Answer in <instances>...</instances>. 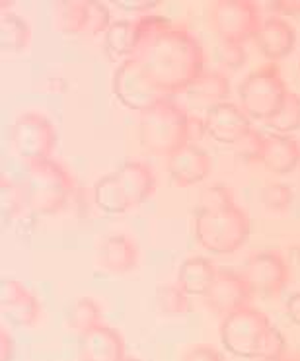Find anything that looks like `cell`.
Wrapping results in <instances>:
<instances>
[{
	"label": "cell",
	"instance_id": "6da1fadb",
	"mask_svg": "<svg viewBox=\"0 0 300 361\" xmlns=\"http://www.w3.org/2000/svg\"><path fill=\"white\" fill-rule=\"evenodd\" d=\"M142 39L133 59L141 63L152 85L166 96L185 92L205 71V51L185 25L158 16L139 18Z\"/></svg>",
	"mask_w": 300,
	"mask_h": 361
},
{
	"label": "cell",
	"instance_id": "7a4b0ae2",
	"mask_svg": "<svg viewBox=\"0 0 300 361\" xmlns=\"http://www.w3.org/2000/svg\"><path fill=\"white\" fill-rule=\"evenodd\" d=\"M250 236V217L223 184L207 188L195 215V238L213 254L236 252Z\"/></svg>",
	"mask_w": 300,
	"mask_h": 361
},
{
	"label": "cell",
	"instance_id": "3957f363",
	"mask_svg": "<svg viewBox=\"0 0 300 361\" xmlns=\"http://www.w3.org/2000/svg\"><path fill=\"white\" fill-rule=\"evenodd\" d=\"M220 342L226 352L244 360H273L287 352L283 334L251 305L223 319Z\"/></svg>",
	"mask_w": 300,
	"mask_h": 361
},
{
	"label": "cell",
	"instance_id": "277c9868",
	"mask_svg": "<svg viewBox=\"0 0 300 361\" xmlns=\"http://www.w3.org/2000/svg\"><path fill=\"white\" fill-rule=\"evenodd\" d=\"M192 116L170 98L160 100L139 118V139L144 151L170 159L192 143Z\"/></svg>",
	"mask_w": 300,
	"mask_h": 361
},
{
	"label": "cell",
	"instance_id": "5b68a950",
	"mask_svg": "<svg viewBox=\"0 0 300 361\" xmlns=\"http://www.w3.org/2000/svg\"><path fill=\"white\" fill-rule=\"evenodd\" d=\"M75 190V178L58 160L45 159L27 164L24 192L32 215H55L67 205Z\"/></svg>",
	"mask_w": 300,
	"mask_h": 361
},
{
	"label": "cell",
	"instance_id": "8992f818",
	"mask_svg": "<svg viewBox=\"0 0 300 361\" xmlns=\"http://www.w3.org/2000/svg\"><path fill=\"white\" fill-rule=\"evenodd\" d=\"M287 92L289 90L275 63H267L263 67L251 71L242 80V85L238 86V98L244 114L250 119L265 123L279 114Z\"/></svg>",
	"mask_w": 300,
	"mask_h": 361
},
{
	"label": "cell",
	"instance_id": "52a82bcc",
	"mask_svg": "<svg viewBox=\"0 0 300 361\" xmlns=\"http://www.w3.org/2000/svg\"><path fill=\"white\" fill-rule=\"evenodd\" d=\"M8 145L10 151L27 164L51 159V152L57 145V129L39 111H24L10 126Z\"/></svg>",
	"mask_w": 300,
	"mask_h": 361
},
{
	"label": "cell",
	"instance_id": "ba28073f",
	"mask_svg": "<svg viewBox=\"0 0 300 361\" xmlns=\"http://www.w3.org/2000/svg\"><path fill=\"white\" fill-rule=\"evenodd\" d=\"M208 22L220 39L234 43L256 37L263 24L254 0H215L208 4Z\"/></svg>",
	"mask_w": 300,
	"mask_h": 361
},
{
	"label": "cell",
	"instance_id": "9c48e42d",
	"mask_svg": "<svg viewBox=\"0 0 300 361\" xmlns=\"http://www.w3.org/2000/svg\"><path fill=\"white\" fill-rule=\"evenodd\" d=\"M111 90L127 109H135L141 114L168 98L166 94H162L152 85V80L142 71L141 63L133 57L117 65L111 78Z\"/></svg>",
	"mask_w": 300,
	"mask_h": 361
},
{
	"label": "cell",
	"instance_id": "30bf717a",
	"mask_svg": "<svg viewBox=\"0 0 300 361\" xmlns=\"http://www.w3.org/2000/svg\"><path fill=\"white\" fill-rule=\"evenodd\" d=\"M240 274L250 286L251 293L265 299H277L283 293L291 276L287 262L277 252L254 254L246 260V266Z\"/></svg>",
	"mask_w": 300,
	"mask_h": 361
},
{
	"label": "cell",
	"instance_id": "8fae6325",
	"mask_svg": "<svg viewBox=\"0 0 300 361\" xmlns=\"http://www.w3.org/2000/svg\"><path fill=\"white\" fill-rule=\"evenodd\" d=\"M0 312L10 324L30 328L42 314V302L22 281L14 277H4L0 281Z\"/></svg>",
	"mask_w": 300,
	"mask_h": 361
},
{
	"label": "cell",
	"instance_id": "7c38bea8",
	"mask_svg": "<svg viewBox=\"0 0 300 361\" xmlns=\"http://www.w3.org/2000/svg\"><path fill=\"white\" fill-rule=\"evenodd\" d=\"M251 297L254 293L242 274L232 269H218L217 279L205 297V301L211 311L226 319L228 314L240 311L242 307H248Z\"/></svg>",
	"mask_w": 300,
	"mask_h": 361
},
{
	"label": "cell",
	"instance_id": "4fadbf2b",
	"mask_svg": "<svg viewBox=\"0 0 300 361\" xmlns=\"http://www.w3.org/2000/svg\"><path fill=\"white\" fill-rule=\"evenodd\" d=\"M205 129L218 143L236 145L251 131L250 118L232 102H223L205 114Z\"/></svg>",
	"mask_w": 300,
	"mask_h": 361
},
{
	"label": "cell",
	"instance_id": "5bb4252c",
	"mask_svg": "<svg viewBox=\"0 0 300 361\" xmlns=\"http://www.w3.org/2000/svg\"><path fill=\"white\" fill-rule=\"evenodd\" d=\"M166 169L175 188H192L201 184L213 172V159L205 149L189 143L168 159Z\"/></svg>",
	"mask_w": 300,
	"mask_h": 361
},
{
	"label": "cell",
	"instance_id": "9a60e30c",
	"mask_svg": "<svg viewBox=\"0 0 300 361\" xmlns=\"http://www.w3.org/2000/svg\"><path fill=\"white\" fill-rule=\"evenodd\" d=\"M254 39L258 43L261 55L269 59V63H275V61L291 55L296 45V32L289 22H285L283 18L271 16L263 20V24Z\"/></svg>",
	"mask_w": 300,
	"mask_h": 361
},
{
	"label": "cell",
	"instance_id": "2e32d148",
	"mask_svg": "<svg viewBox=\"0 0 300 361\" xmlns=\"http://www.w3.org/2000/svg\"><path fill=\"white\" fill-rule=\"evenodd\" d=\"M261 164L269 172L285 176L299 169L300 143L291 135L269 133L263 137Z\"/></svg>",
	"mask_w": 300,
	"mask_h": 361
},
{
	"label": "cell",
	"instance_id": "e0dca14e",
	"mask_svg": "<svg viewBox=\"0 0 300 361\" xmlns=\"http://www.w3.org/2000/svg\"><path fill=\"white\" fill-rule=\"evenodd\" d=\"M125 342L115 328L101 324L80 338V360L82 361H123Z\"/></svg>",
	"mask_w": 300,
	"mask_h": 361
},
{
	"label": "cell",
	"instance_id": "ac0fdd59",
	"mask_svg": "<svg viewBox=\"0 0 300 361\" xmlns=\"http://www.w3.org/2000/svg\"><path fill=\"white\" fill-rule=\"evenodd\" d=\"M98 264L113 276L129 274L139 264V248L125 235L106 236L98 248Z\"/></svg>",
	"mask_w": 300,
	"mask_h": 361
},
{
	"label": "cell",
	"instance_id": "d6986e66",
	"mask_svg": "<svg viewBox=\"0 0 300 361\" xmlns=\"http://www.w3.org/2000/svg\"><path fill=\"white\" fill-rule=\"evenodd\" d=\"M142 39L139 20H117L111 22L108 32L104 34V53L113 63H123L131 59L139 49Z\"/></svg>",
	"mask_w": 300,
	"mask_h": 361
},
{
	"label": "cell",
	"instance_id": "ffe728a7",
	"mask_svg": "<svg viewBox=\"0 0 300 361\" xmlns=\"http://www.w3.org/2000/svg\"><path fill=\"white\" fill-rule=\"evenodd\" d=\"M184 94L193 108L208 111L211 108L226 102L230 94V80L218 71H203Z\"/></svg>",
	"mask_w": 300,
	"mask_h": 361
},
{
	"label": "cell",
	"instance_id": "44dd1931",
	"mask_svg": "<svg viewBox=\"0 0 300 361\" xmlns=\"http://www.w3.org/2000/svg\"><path fill=\"white\" fill-rule=\"evenodd\" d=\"M115 176L123 185L127 197L131 202V207H137V205L150 200L154 190H156L154 172H152L149 164H144L141 160H127V162H123L115 170Z\"/></svg>",
	"mask_w": 300,
	"mask_h": 361
},
{
	"label": "cell",
	"instance_id": "7402d4cb",
	"mask_svg": "<svg viewBox=\"0 0 300 361\" xmlns=\"http://www.w3.org/2000/svg\"><path fill=\"white\" fill-rule=\"evenodd\" d=\"M218 276L217 266L205 256H189L177 269V286L189 297H207Z\"/></svg>",
	"mask_w": 300,
	"mask_h": 361
},
{
	"label": "cell",
	"instance_id": "603a6c76",
	"mask_svg": "<svg viewBox=\"0 0 300 361\" xmlns=\"http://www.w3.org/2000/svg\"><path fill=\"white\" fill-rule=\"evenodd\" d=\"M94 202L108 215H121L131 209V202L127 197L121 182L117 180L115 172L101 176L94 184Z\"/></svg>",
	"mask_w": 300,
	"mask_h": 361
},
{
	"label": "cell",
	"instance_id": "cb8c5ba5",
	"mask_svg": "<svg viewBox=\"0 0 300 361\" xmlns=\"http://www.w3.org/2000/svg\"><path fill=\"white\" fill-rule=\"evenodd\" d=\"M88 22V0H61L53 8V27L67 35H84Z\"/></svg>",
	"mask_w": 300,
	"mask_h": 361
},
{
	"label": "cell",
	"instance_id": "d4e9b609",
	"mask_svg": "<svg viewBox=\"0 0 300 361\" xmlns=\"http://www.w3.org/2000/svg\"><path fill=\"white\" fill-rule=\"evenodd\" d=\"M32 39V25L14 12L0 14V49L4 53H20L27 49Z\"/></svg>",
	"mask_w": 300,
	"mask_h": 361
},
{
	"label": "cell",
	"instance_id": "484cf974",
	"mask_svg": "<svg viewBox=\"0 0 300 361\" xmlns=\"http://www.w3.org/2000/svg\"><path fill=\"white\" fill-rule=\"evenodd\" d=\"M67 324L75 334H78L80 338L86 336L88 332H92V330L104 324V314H101L100 305L90 297L78 299L68 311Z\"/></svg>",
	"mask_w": 300,
	"mask_h": 361
},
{
	"label": "cell",
	"instance_id": "4316f807",
	"mask_svg": "<svg viewBox=\"0 0 300 361\" xmlns=\"http://www.w3.org/2000/svg\"><path fill=\"white\" fill-rule=\"evenodd\" d=\"M267 127H271L275 133L289 135L292 131L300 129V94L289 90L287 98H285L283 106L279 109L275 118H271L265 123Z\"/></svg>",
	"mask_w": 300,
	"mask_h": 361
},
{
	"label": "cell",
	"instance_id": "83f0119b",
	"mask_svg": "<svg viewBox=\"0 0 300 361\" xmlns=\"http://www.w3.org/2000/svg\"><path fill=\"white\" fill-rule=\"evenodd\" d=\"M156 309L168 317L189 312V295L180 286H162L156 291Z\"/></svg>",
	"mask_w": 300,
	"mask_h": 361
},
{
	"label": "cell",
	"instance_id": "f1b7e54d",
	"mask_svg": "<svg viewBox=\"0 0 300 361\" xmlns=\"http://www.w3.org/2000/svg\"><path fill=\"white\" fill-rule=\"evenodd\" d=\"M24 207L27 209L24 184H16L6 176L2 178V213L6 217H16Z\"/></svg>",
	"mask_w": 300,
	"mask_h": 361
},
{
	"label": "cell",
	"instance_id": "f546056e",
	"mask_svg": "<svg viewBox=\"0 0 300 361\" xmlns=\"http://www.w3.org/2000/svg\"><path fill=\"white\" fill-rule=\"evenodd\" d=\"M292 190L287 184L271 182L261 190V203L269 211H287L291 207Z\"/></svg>",
	"mask_w": 300,
	"mask_h": 361
},
{
	"label": "cell",
	"instance_id": "4dcf8cb0",
	"mask_svg": "<svg viewBox=\"0 0 300 361\" xmlns=\"http://www.w3.org/2000/svg\"><path fill=\"white\" fill-rule=\"evenodd\" d=\"M109 25H111V12H109L108 4L98 2V0H88V22H86L84 35L92 37L101 32L106 34Z\"/></svg>",
	"mask_w": 300,
	"mask_h": 361
},
{
	"label": "cell",
	"instance_id": "1f68e13d",
	"mask_svg": "<svg viewBox=\"0 0 300 361\" xmlns=\"http://www.w3.org/2000/svg\"><path fill=\"white\" fill-rule=\"evenodd\" d=\"M263 137H265V133H259L256 129H251L250 133L242 137L238 143L234 145L238 159H242L244 162H261Z\"/></svg>",
	"mask_w": 300,
	"mask_h": 361
},
{
	"label": "cell",
	"instance_id": "d6a6232c",
	"mask_svg": "<svg viewBox=\"0 0 300 361\" xmlns=\"http://www.w3.org/2000/svg\"><path fill=\"white\" fill-rule=\"evenodd\" d=\"M215 57L220 65L228 68H240L246 63V51H244L242 43L225 42L218 39L217 49H215Z\"/></svg>",
	"mask_w": 300,
	"mask_h": 361
},
{
	"label": "cell",
	"instance_id": "836d02e7",
	"mask_svg": "<svg viewBox=\"0 0 300 361\" xmlns=\"http://www.w3.org/2000/svg\"><path fill=\"white\" fill-rule=\"evenodd\" d=\"M182 361H225V357L213 345L197 344L192 345L189 350H185Z\"/></svg>",
	"mask_w": 300,
	"mask_h": 361
},
{
	"label": "cell",
	"instance_id": "e575fe53",
	"mask_svg": "<svg viewBox=\"0 0 300 361\" xmlns=\"http://www.w3.org/2000/svg\"><path fill=\"white\" fill-rule=\"evenodd\" d=\"M117 8H123L125 12H150L158 6L156 0H117Z\"/></svg>",
	"mask_w": 300,
	"mask_h": 361
},
{
	"label": "cell",
	"instance_id": "d590c367",
	"mask_svg": "<svg viewBox=\"0 0 300 361\" xmlns=\"http://www.w3.org/2000/svg\"><path fill=\"white\" fill-rule=\"evenodd\" d=\"M12 353H14V348H12V336L6 328H0V361H12Z\"/></svg>",
	"mask_w": 300,
	"mask_h": 361
},
{
	"label": "cell",
	"instance_id": "8d00e7d4",
	"mask_svg": "<svg viewBox=\"0 0 300 361\" xmlns=\"http://www.w3.org/2000/svg\"><path fill=\"white\" fill-rule=\"evenodd\" d=\"M287 314L289 319L300 326V291L299 293H292L289 299H287Z\"/></svg>",
	"mask_w": 300,
	"mask_h": 361
},
{
	"label": "cell",
	"instance_id": "74e56055",
	"mask_svg": "<svg viewBox=\"0 0 300 361\" xmlns=\"http://www.w3.org/2000/svg\"><path fill=\"white\" fill-rule=\"evenodd\" d=\"M269 6L279 10L281 14H300V0H277Z\"/></svg>",
	"mask_w": 300,
	"mask_h": 361
},
{
	"label": "cell",
	"instance_id": "f35d334b",
	"mask_svg": "<svg viewBox=\"0 0 300 361\" xmlns=\"http://www.w3.org/2000/svg\"><path fill=\"white\" fill-rule=\"evenodd\" d=\"M263 361H300V352H287L279 357H273V360H263Z\"/></svg>",
	"mask_w": 300,
	"mask_h": 361
},
{
	"label": "cell",
	"instance_id": "ab89813d",
	"mask_svg": "<svg viewBox=\"0 0 300 361\" xmlns=\"http://www.w3.org/2000/svg\"><path fill=\"white\" fill-rule=\"evenodd\" d=\"M123 361H141V360H137V357H125Z\"/></svg>",
	"mask_w": 300,
	"mask_h": 361
},
{
	"label": "cell",
	"instance_id": "60d3db41",
	"mask_svg": "<svg viewBox=\"0 0 300 361\" xmlns=\"http://www.w3.org/2000/svg\"><path fill=\"white\" fill-rule=\"evenodd\" d=\"M299 68H300V63H299Z\"/></svg>",
	"mask_w": 300,
	"mask_h": 361
},
{
	"label": "cell",
	"instance_id": "b9f144b4",
	"mask_svg": "<svg viewBox=\"0 0 300 361\" xmlns=\"http://www.w3.org/2000/svg\"><path fill=\"white\" fill-rule=\"evenodd\" d=\"M299 178H300V174H299Z\"/></svg>",
	"mask_w": 300,
	"mask_h": 361
}]
</instances>
